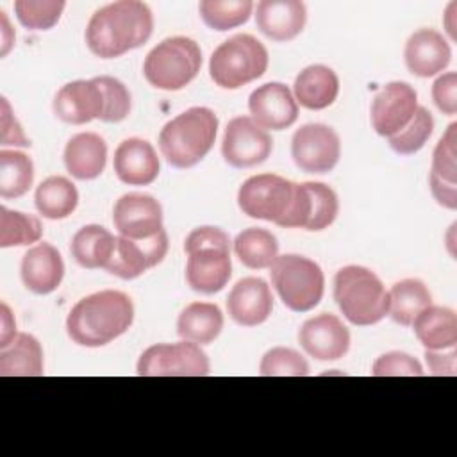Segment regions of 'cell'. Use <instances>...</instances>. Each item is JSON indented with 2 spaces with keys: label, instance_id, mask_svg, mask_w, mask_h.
I'll return each instance as SVG.
<instances>
[{
  "label": "cell",
  "instance_id": "cell-39",
  "mask_svg": "<svg viewBox=\"0 0 457 457\" xmlns=\"http://www.w3.org/2000/svg\"><path fill=\"white\" fill-rule=\"evenodd\" d=\"M259 373L262 377H305L309 362L293 348L275 346L262 355Z\"/></svg>",
  "mask_w": 457,
  "mask_h": 457
},
{
  "label": "cell",
  "instance_id": "cell-17",
  "mask_svg": "<svg viewBox=\"0 0 457 457\" xmlns=\"http://www.w3.org/2000/svg\"><path fill=\"white\" fill-rule=\"evenodd\" d=\"M252 120L264 130H284L298 118V104L282 82H266L248 96Z\"/></svg>",
  "mask_w": 457,
  "mask_h": 457
},
{
  "label": "cell",
  "instance_id": "cell-29",
  "mask_svg": "<svg viewBox=\"0 0 457 457\" xmlns=\"http://www.w3.org/2000/svg\"><path fill=\"white\" fill-rule=\"evenodd\" d=\"M116 237L102 225H86L73 237L70 252L79 266L87 270L105 268L112 252Z\"/></svg>",
  "mask_w": 457,
  "mask_h": 457
},
{
  "label": "cell",
  "instance_id": "cell-5",
  "mask_svg": "<svg viewBox=\"0 0 457 457\" xmlns=\"http://www.w3.org/2000/svg\"><path fill=\"white\" fill-rule=\"evenodd\" d=\"M334 300L357 327L375 325L389 312V296L380 278L364 266H345L334 277Z\"/></svg>",
  "mask_w": 457,
  "mask_h": 457
},
{
  "label": "cell",
  "instance_id": "cell-21",
  "mask_svg": "<svg viewBox=\"0 0 457 457\" xmlns=\"http://www.w3.org/2000/svg\"><path fill=\"white\" fill-rule=\"evenodd\" d=\"M20 275L29 291L36 295L54 293L64 277L62 257L50 243H37L25 252Z\"/></svg>",
  "mask_w": 457,
  "mask_h": 457
},
{
  "label": "cell",
  "instance_id": "cell-47",
  "mask_svg": "<svg viewBox=\"0 0 457 457\" xmlns=\"http://www.w3.org/2000/svg\"><path fill=\"white\" fill-rule=\"evenodd\" d=\"M16 336V321L5 303H2V330H0V348L9 345Z\"/></svg>",
  "mask_w": 457,
  "mask_h": 457
},
{
  "label": "cell",
  "instance_id": "cell-1",
  "mask_svg": "<svg viewBox=\"0 0 457 457\" xmlns=\"http://www.w3.org/2000/svg\"><path fill=\"white\" fill-rule=\"evenodd\" d=\"M154 30V14L145 2L120 0L93 12L86 27L87 48L102 59H114L145 45Z\"/></svg>",
  "mask_w": 457,
  "mask_h": 457
},
{
  "label": "cell",
  "instance_id": "cell-10",
  "mask_svg": "<svg viewBox=\"0 0 457 457\" xmlns=\"http://www.w3.org/2000/svg\"><path fill=\"white\" fill-rule=\"evenodd\" d=\"M136 371L139 377H205L211 364L200 345L182 339L148 346L139 355Z\"/></svg>",
  "mask_w": 457,
  "mask_h": 457
},
{
  "label": "cell",
  "instance_id": "cell-22",
  "mask_svg": "<svg viewBox=\"0 0 457 457\" xmlns=\"http://www.w3.org/2000/svg\"><path fill=\"white\" fill-rule=\"evenodd\" d=\"M112 166L118 179L129 186H148L161 170L154 146L139 137H129L118 145Z\"/></svg>",
  "mask_w": 457,
  "mask_h": 457
},
{
  "label": "cell",
  "instance_id": "cell-30",
  "mask_svg": "<svg viewBox=\"0 0 457 457\" xmlns=\"http://www.w3.org/2000/svg\"><path fill=\"white\" fill-rule=\"evenodd\" d=\"M34 202L43 218L64 220L77 209L79 191L66 177L52 175L37 186Z\"/></svg>",
  "mask_w": 457,
  "mask_h": 457
},
{
  "label": "cell",
  "instance_id": "cell-27",
  "mask_svg": "<svg viewBox=\"0 0 457 457\" xmlns=\"http://www.w3.org/2000/svg\"><path fill=\"white\" fill-rule=\"evenodd\" d=\"M43 373V348L32 334L20 332L0 348L2 377H39Z\"/></svg>",
  "mask_w": 457,
  "mask_h": 457
},
{
  "label": "cell",
  "instance_id": "cell-13",
  "mask_svg": "<svg viewBox=\"0 0 457 457\" xmlns=\"http://www.w3.org/2000/svg\"><path fill=\"white\" fill-rule=\"evenodd\" d=\"M168 246L170 243L164 228L148 239H129L118 236L114 252L104 270L123 280L137 278L166 257Z\"/></svg>",
  "mask_w": 457,
  "mask_h": 457
},
{
  "label": "cell",
  "instance_id": "cell-36",
  "mask_svg": "<svg viewBox=\"0 0 457 457\" xmlns=\"http://www.w3.org/2000/svg\"><path fill=\"white\" fill-rule=\"evenodd\" d=\"M309 195V218L305 230H323L334 223L339 212V200L332 187L321 182H303Z\"/></svg>",
  "mask_w": 457,
  "mask_h": 457
},
{
  "label": "cell",
  "instance_id": "cell-43",
  "mask_svg": "<svg viewBox=\"0 0 457 457\" xmlns=\"http://www.w3.org/2000/svg\"><path fill=\"white\" fill-rule=\"evenodd\" d=\"M432 100L436 107L448 116L457 112V73L446 71L432 84Z\"/></svg>",
  "mask_w": 457,
  "mask_h": 457
},
{
  "label": "cell",
  "instance_id": "cell-20",
  "mask_svg": "<svg viewBox=\"0 0 457 457\" xmlns=\"http://www.w3.org/2000/svg\"><path fill=\"white\" fill-rule=\"evenodd\" d=\"M403 59L412 75L434 77L450 64L452 48L437 30L420 29L407 39Z\"/></svg>",
  "mask_w": 457,
  "mask_h": 457
},
{
  "label": "cell",
  "instance_id": "cell-15",
  "mask_svg": "<svg viewBox=\"0 0 457 457\" xmlns=\"http://www.w3.org/2000/svg\"><path fill=\"white\" fill-rule=\"evenodd\" d=\"M112 223L120 236L148 239L162 230V207L145 193H127L112 207Z\"/></svg>",
  "mask_w": 457,
  "mask_h": 457
},
{
  "label": "cell",
  "instance_id": "cell-40",
  "mask_svg": "<svg viewBox=\"0 0 457 457\" xmlns=\"http://www.w3.org/2000/svg\"><path fill=\"white\" fill-rule=\"evenodd\" d=\"M98 86L104 91V112H102V121L105 123H118L125 120L130 112V93L125 87V84L114 77L109 75H100L95 77Z\"/></svg>",
  "mask_w": 457,
  "mask_h": 457
},
{
  "label": "cell",
  "instance_id": "cell-32",
  "mask_svg": "<svg viewBox=\"0 0 457 457\" xmlns=\"http://www.w3.org/2000/svg\"><path fill=\"white\" fill-rule=\"evenodd\" d=\"M234 252L243 266L250 270H264L278 257V243L270 230L250 227L236 236Z\"/></svg>",
  "mask_w": 457,
  "mask_h": 457
},
{
  "label": "cell",
  "instance_id": "cell-46",
  "mask_svg": "<svg viewBox=\"0 0 457 457\" xmlns=\"http://www.w3.org/2000/svg\"><path fill=\"white\" fill-rule=\"evenodd\" d=\"M428 184H430L432 196L436 198V202L439 205H443L445 209H450V211L457 209V184L446 182V180L436 177L434 173L428 175Z\"/></svg>",
  "mask_w": 457,
  "mask_h": 457
},
{
  "label": "cell",
  "instance_id": "cell-11",
  "mask_svg": "<svg viewBox=\"0 0 457 457\" xmlns=\"http://www.w3.org/2000/svg\"><path fill=\"white\" fill-rule=\"evenodd\" d=\"M291 157L305 173H327L341 157L339 136L328 125L305 123L293 134Z\"/></svg>",
  "mask_w": 457,
  "mask_h": 457
},
{
  "label": "cell",
  "instance_id": "cell-33",
  "mask_svg": "<svg viewBox=\"0 0 457 457\" xmlns=\"http://www.w3.org/2000/svg\"><path fill=\"white\" fill-rule=\"evenodd\" d=\"M32 182V159L23 152L0 150V196L18 198L30 189Z\"/></svg>",
  "mask_w": 457,
  "mask_h": 457
},
{
  "label": "cell",
  "instance_id": "cell-7",
  "mask_svg": "<svg viewBox=\"0 0 457 457\" xmlns=\"http://www.w3.org/2000/svg\"><path fill=\"white\" fill-rule=\"evenodd\" d=\"M266 46L250 34L225 39L211 55L209 75L223 89H237L264 75L268 68Z\"/></svg>",
  "mask_w": 457,
  "mask_h": 457
},
{
  "label": "cell",
  "instance_id": "cell-34",
  "mask_svg": "<svg viewBox=\"0 0 457 457\" xmlns=\"http://www.w3.org/2000/svg\"><path fill=\"white\" fill-rule=\"evenodd\" d=\"M43 236L41 221L20 211L0 207V246H25L37 243Z\"/></svg>",
  "mask_w": 457,
  "mask_h": 457
},
{
  "label": "cell",
  "instance_id": "cell-23",
  "mask_svg": "<svg viewBox=\"0 0 457 457\" xmlns=\"http://www.w3.org/2000/svg\"><path fill=\"white\" fill-rule=\"evenodd\" d=\"M307 21L305 4L300 0H261L255 7L259 30L273 41L296 37Z\"/></svg>",
  "mask_w": 457,
  "mask_h": 457
},
{
  "label": "cell",
  "instance_id": "cell-8",
  "mask_svg": "<svg viewBox=\"0 0 457 457\" xmlns=\"http://www.w3.org/2000/svg\"><path fill=\"white\" fill-rule=\"evenodd\" d=\"M271 284L282 303L295 312L314 309L325 291V277L318 262L309 257L286 253L270 266Z\"/></svg>",
  "mask_w": 457,
  "mask_h": 457
},
{
  "label": "cell",
  "instance_id": "cell-38",
  "mask_svg": "<svg viewBox=\"0 0 457 457\" xmlns=\"http://www.w3.org/2000/svg\"><path fill=\"white\" fill-rule=\"evenodd\" d=\"M64 7L66 4L62 0H43V2L16 0L14 2V11L20 23L30 30L52 29L59 21Z\"/></svg>",
  "mask_w": 457,
  "mask_h": 457
},
{
  "label": "cell",
  "instance_id": "cell-45",
  "mask_svg": "<svg viewBox=\"0 0 457 457\" xmlns=\"http://www.w3.org/2000/svg\"><path fill=\"white\" fill-rule=\"evenodd\" d=\"M425 361L432 375H455L457 373V352L455 348L448 350H427Z\"/></svg>",
  "mask_w": 457,
  "mask_h": 457
},
{
  "label": "cell",
  "instance_id": "cell-41",
  "mask_svg": "<svg viewBox=\"0 0 457 457\" xmlns=\"http://www.w3.org/2000/svg\"><path fill=\"white\" fill-rule=\"evenodd\" d=\"M455 130L457 125L450 123L446 132L437 141L434 154H432V168L430 173L436 177L457 184V164H455Z\"/></svg>",
  "mask_w": 457,
  "mask_h": 457
},
{
  "label": "cell",
  "instance_id": "cell-49",
  "mask_svg": "<svg viewBox=\"0 0 457 457\" xmlns=\"http://www.w3.org/2000/svg\"><path fill=\"white\" fill-rule=\"evenodd\" d=\"M453 7H455V4H450V7H448V12H446V14H448V18H452V16H453V14H452ZM446 29H448V34H450V37H452V39H455V27H453V25L448 21V23H446Z\"/></svg>",
  "mask_w": 457,
  "mask_h": 457
},
{
  "label": "cell",
  "instance_id": "cell-9",
  "mask_svg": "<svg viewBox=\"0 0 457 457\" xmlns=\"http://www.w3.org/2000/svg\"><path fill=\"white\" fill-rule=\"evenodd\" d=\"M296 193V182L280 175L259 173L246 179L237 191V205L253 220L271 221L282 227Z\"/></svg>",
  "mask_w": 457,
  "mask_h": 457
},
{
  "label": "cell",
  "instance_id": "cell-26",
  "mask_svg": "<svg viewBox=\"0 0 457 457\" xmlns=\"http://www.w3.org/2000/svg\"><path fill=\"white\" fill-rule=\"evenodd\" d=\"M412 328L427 350H448L457 345V316L450 307H425L414 318Z\"/></svg>",
  "mask_w": 457,
  "mask_h": 457
},
{
  "label": "cell",
  "instance_id": "cell-42",
  "mask_svg": "<svg viewBox=\"0 0 457 457\" xmlns=\"http://www.w3.org/2000/svg\"><path fill=\"white\" fill-rule=\"evenodd\" d=\"M373 377H421L423 366L405 352H387L380 355L371 368Z\"/></svg>",
  "mask_w": 457,
  "mask_h": 457
},
{
  "label": "cell",
  "instance_id": "cell-16",
  "mask_svg": "<svg viewBox=\"0 0 457 457\" xmlns=\"http://www.w3.org/2000/svg\"><path fill=\"white\" fill-rule=\"evenodd\" d=\"M298 343L318 361H337L350 348V332L336 314L321 312L300 327Z\"/></svg>",
  "mask_w": 457,
  "mask_h": 457
},
{
  "label": "cell",
  "instance_id": "cell-12",
  "mask_svg": "<svg viewBox=\"0 0 457 457\" xmlns=\"http://www.w3.org/2000/svg\"><path fill=\"white\" fill-rule=\"evenodd\" d=\"M273 150V139L250 116H236L227 123L221 155L232 168H253L264 162Z\"/></svg>",
  "mask_w": 457,
  "mask_h": 457
},
{
  "label": "cell",
  "instance_id": "cell-37",
  "mask_svg": "<svg viewBox=\"0 0 457 457\" xmlns=\"http://www.w3.org/2000/svg\"><path fill=\"white\" fill-rule=\"evenodd\" d=\"M434 132V118L425 107H418L412 120L398 134L389 137V146L400 155H412L425 146Z\"/></svg>",
  "mask_w": 457,
  "mask_h": 457
},
{
  "label": "cell",
  "instance_id": "cell-4",
  "mask_svg": "<svg viewBox=\"0 0 457 457\" xmlns=\"http://www.w3.org/2000/svg\"><path fill=\"white\" fill-rule=\"evenodd\" d=\"M218 132V116L207 107H189L170 120L159 134L162 157L173 168L198 164L212 148Z\"/></svg>",
  "mask_w": 457,
  "mask_h": 457
},
{
  "label": "cell",
  "instance_id": "cell-28",
  "mask_svg": "<svg viewBox=\"0 0 457 457\" xmlns=\"http://www.w3.org/2000/svg\"><path fill=\"white\" fill-rule=\"evenodd\" d=\"M223 328V314L216 303L193 302L182 309L177 320V334L196 345L212 343Z\"/></svg>",
  "mask_w": 457,
  "mask_h": 457
},
{
  "label": "cell",
  "instance_id": "cell-44",
  "mask_svg": "<svg viewBox=\"0 0 457 457\" xmlns=\"http://www.w3.org/2000/svg\"><path fill=\"white\" fill-rule=\"evenodd\" d=\"M2 130H0V139L4 146L14 145V146H30V139L25 136L21 125L14 118L11 105L7 98H2Z\"/></svg>",
  "mask_w": 457,
  "mask_h": 457
},
{
  "label": "cell",
  "instance_id": "cell-31",
  "mask_svg": "<svg viewBox=\"0 0 457 457\" xmlns=\"http://www.w3.org/2000/svg\"><path fill=\"white\" fill-rule=\"evenodd\" d=\"M389 316L393 321L409 327L414 318L428 305H432V295L428 287L418 278H403L396 282L389 291Z\"/></svg>",
  "mask_w": 457,
  "mask_h": 457
},
{
  "label": "cell",
  "instance_id": "cell-19",
  "mask_svg": "<svg viewBox=\"0 0 457 457\" xmlns=\"http://www.w3.org/2000/svg\"><path fill=\"white\" fill-rule=\"evenodd\" d=\"M273 309L270 286L259 277H245L234 284L227 296V311L230 318L243 327H257L264 323Z\"/></svg>",
  "mask_w": 457,
  "mask_h": 457
},
{
  "label": "cell",
  "instance_id": "cell-3",
  "mask_svg": "<svg viewBox=\"0 0 457 457\" xmlns=\"http://www.w3.org/2000/svg\"><path fill=\"white\" fill-rule=\"evenodd\" d=\"M187 253L186 280L196 293L212 295L221 291L230 275V241L225 230L218 227H196L184 241Z\"/></svg>",
  "mask_w": 457,
  "mask_h": 457
},
{
  "label": "cell",
  "instance_id": "cell-48",
  "mask_svg": "<svg viewBox=\"0 0 457 457\" xmlns=\"http://www.w3.org/2000/svg\"><path fill=\"white\" fill-rule=\"evenodd\" d=\"M2 14V23H4V46H2V55H5L9 52V39H7V32H9V23H7V18H5V12H0Z\"/></svg>",
  "mask_w": 457,
  "mask_h": 457
},
{
  "label": "cell",
  "instance_id": "cell-25",
  "mask_svg": "<svg viewBox=\"0 0 457 457\" xmlns=\"http://www.w3.org/2000/svg\"><path fill=\"white\" fill-rule=\"evenodd\" d=\"M295 100L311 111H321L332 105L339 95V79L336 71L325 64H311L303 68L293 84Z\"/></svg>",
  "mask_w": 457,
  "mask_h": 457
},
{
  "label": "cell",
  "instance_id": "cell-24",
  "mask_svg": "<svg viewBox=\"0 0 457 457\" xmlns=\"http://www.w3.org/2000/svg\"><path fill=\"white\" fill-rule=\"evenodd\" d=\"M64 166L79 180H93L102 175L107 161V145L95 132L75 134L64 146Z\"/></svg>",
  "mask_w": 457,
  "mask_h": 457
},
{
  "label": "cell",
  "instance_id": "cell-2",
  "mask_svg": "<svg viewBox=\"0 0 457 457\" xmlns=\"http://www.w3.org/2000/svg\"><path fill=\"white\" fill-rule=\"evenodd\" d=\"M134 321L132 300L116 289L80 298L66 318L70 339L80 346H104L125 334Z\"/></svg>",
  "mask_w": 457,
  "mask_h": 457
},
{
  "label": "cell",
  "instance_id": "cell-35",
  "mask_svg": "<svg viewBox=\"0 0 457 457\" xmlns=\"http://www.w3.org/2000/svg\"><path fill=\"white\" fill-rule=\"evenodd\" d=\"M198 9L207 27L223 32L246 23L253 4L250 0H204Z\"/></svg>",
  "mask_w": 457,
  "mask_h": 457
},
{
  "label": "cell",
  "instance_id": "cell-6",
  "mask_svg": "<svg viewBox=\"0 0 457 457\" xmlns=\"http://www.w3.org/2000/svg\"><path fill=\"white\" fill-rule=\"evenodd\" d=\"M202 50L186 36L166 37L145 57L143 75L150 86L164 91L186 87L200 71Z\"/></svg>",
  "mask_w": 457,
  "mask_h": 457
},
{
  "label": "cell",
  "instance_id": "cell-18",
  "mask_svg": "<svg viewBox=\"0 0 457 457\" xmlns=\"http://www.w3.org/2000/svg\"><path fill=\"white\" fill-rule=\"evenodd\" d=\"M104 104V91L96 79L73 80L57 91L54 98V114L64 123L84 125L102 118Z\"/></svg>",
  "mask_w": 457,
  "mask_h": 457
},
{
  "label": "cell",
  "instance_id": "cell-14",
  "mask_svg": "<svg viewBox=\"0 0 457 457\" xmlns=\"http://www.w3.org/2000/svg\"><path fill=\"white\" fill-rule=\"evenodd\" d=\"M418 107V93L411 84L389 82L371 102V125L378 136L389 139L407 127Z\"/></svg>",
  "mask_w": 457,
  "mask_h": 457
}]
</instances>
